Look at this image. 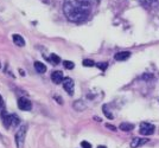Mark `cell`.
Returning a JSON list of instances; mask_svg holds the SVG:
<instances>
[{"instance_id":"cell-13","label":"cell","mask_w":159,"mask_h":148,"mask_svg":"<svg viewBox=\"0 0 159 148\" xmlns=\"http://www.w3.org/2000/svg\"><path fill=\"white\" fill-rule=\"evenodd\" d=\"M63 65H64L65 69L71 70V69H74V65H75V64L73 62H70V61H64V62H63Z\"/></svg>"},{"instance_id":"cell-11","label":"cell","mask_w":159,"mask_h":148,"mask_svg":"<svg viewBox=\"0 0 159 148\" xmlns=\"http://www.w3.org/2000/svg\"><path fill=\"white\" fill-rule=\"evenodd\" d=\"M35 69H36V71L39 72V74H44V72L46 71V66L43 64V63L36 62L35 63Z\"/></svg>"},{"instance_id":"cell-7","label":"cell","mask_w":159,"mask_h":148,"mask_svg":"<svg viewBox=\"0 0 159 148\" xmlns=\"http://www.w3.org/2000/svg\"><path fill=\"white\" fill-rule=\"evenodd\" d=\"M51 79H52V82L55 84H60V83H62L63 79H64V77H63V72H62V71H55V72H52Z\"/></svg>"},{"instance_id":"cell-5","label":"cell","mask_w":159,"mask_h":148,"mask_svg":"<svg viewBox=\"0 0 159 148\" xmlns=\"http://www.w3.org/2000/svg\"><path fill=\"white\" fill-rule=\"evenodd\" d=\"M154 126L151 125V123H147V122H143L140 125V134L141 135H152L154 133Z\"/></svg>"},{"instance_id":"cell-10","label":"cell","mask_w":159,"mask_h":148,"mask_svg":"<svg viewBox=\"0 0 159 148\" xmlns=\"http://www.w3.org/2000/svg\"><path fill=\"white\" fill-rule=\"evenodd\" d=\"M147 142L146 139H139V138H136L134 140L131 142V147L132 148H136V147H140V146H143Z\"/></svg>"},{"instance_id":"cell-16","label":"cell","mask_w":159,"mask_h":148,"mask_svg":"<svg viewBox=\"0 0 159 148\" xmlns=\"http://www.w3.org/2000/svg\"><path fill=\"white\" fill-rule=\"evenodd\" d=\"M140 4H143V5H151L153 2H156V1H158V0H138Z\"/></svg>"},{"instance_id":"cell-14","label":"cell","mask_w":159,"mask_h":148,"mask_svg":"<svg viewBox=\"0 0 159 148\" xmlns=\"http://www.w3.org/2000/svg\"><path fill=\"white\" fill-rule=\"evenodd\" d=\"M50 59L52 61L53 64H58V63L61 62V58H60L57 55H55V54H52V55L50 56Z\"/></svg>"},{"instance_id":"cell-19","label":"cell","mask_w":159,"mask_h":148,"mask_svg":"<svg viewBox=\"0 0 159 148\" xmlns=\"http://www.w3.org/2000/svg\"><path fill=\"white\" fill-rule=\"evenodd\" d=\"M81 146H82V148H91V145L89 142H87V141H82Z\"/></svg>"},{"instance_id":"cell-3","label":"cell","mask_w":159,"mask_h":148,"mask_svg":"<svg viewBox=\"0 0 159 148\" xmlns=\"http://www.w3.org/2000/svg\"><path fill=\"white\" fill-rule=\"evenodd\" d=\"M26 130H27V126L24 125L20 126V129L15 134V143L17 148H23L24 142H25V136H26Z\"/></svg>"},{"instance_id":"cell-18","label":"cell","mask_w":159,"mask_h":148,"mask_svg":"<svg viewBox=\"0 0 159 148\" xmlns=\"http://www.w3.org/2000/svg\"><path fill=\"white\" fill-rule=\"evenodd\" d=\"M103 113H105V115H106V116L108 117V118H113V115H112V114H111V113H109V111L107 110V107H106V106H103Z\"/></svg>"},{"instance_id":"cell-2","label":"cell","mask_w":159,"mask_h":148,"mask_svg":"<svg viewBox=\"0 0 159 148\" xmlns=\"http://www.w3.org/2000/svg\"><path fill=\"white\" fill-rule=\"evenodd\" d=\"M4 125L6 128H15L20 125V120L15 114H7L4 115Z\"/></svg>"},{"instance_id":"cell-1","label":"cell","mask_w":159,"mask_h":148,"mask_svg":"<svg viewBox=\"0 0 159 148\" xmlns=\"http://www.w3.org/2000/svg\"><path fill=\"white\" fill-rule=\"evenodd\" d=\"M91 6L88 0H65L63 12L67 19L73 23H82L90 14Z\"/></svg>"},{"instance_id":"cell-15","label":"cell","mask_w":159,"mask_h":148,"mask_svg":"<svg viewBox=\"0 0 159 148\" xmlns=\"http://www.w3.org/2000/svg\"><path fill=\"white\" fill-rule=\"evenodd\" d=\"M83 65L84 66H94V65H96V64L94 63V61H91V59H84Z\"/></svg>"},{"instance_id":"cell-23","label":"cell","mask_w":159,"mask_h":148,"mask_svg":"<svg viewBox=\"0 0 159 148\" xmlns=\"http://www.w3.org/2000/svg\"><path fill=\"white\" fill-rule=\"evenodd\" d=\"M88 1H89V0H88Z\"/></svg>"},{"instance_id":"cell-17","label":"cell","mask_w":159,"mask_h":148,"mask_svg":"<svg viewBox=\"0 0 159 148\" xmlns=\"http://www.w3.org/2000/svg\"><path fill=\"white\" fill-rule=\"evenodd\" d=\"M96 66L100 68L101 70H106L107 66H108V64H107V63H98V64H96Z\"/></svg>"},{"instance_id":"cell-12","label":"cell","mask_w":159,"mask_h":148,"mask_svg":"<svg viewBox=\"0 0 159 148\" xmlns=\"http://www.w3.org/2000/svg\"><path fill=\"white\" fill-rule=\"evenodd\" d=\"M120 129H121L122 132H131L132 129H134V125L128 123V122H125V123L120 125Z\"/></svg>"},{"instance_id":"cell-4","label":"cell","mask_w":159,"mask_h":148,"mask_svg":"<svg viewBox=\"0 0 159 148\" xmlns=\"http://www.w3.org/2000/svg\"><path fill=\"white\" fill-rule=\"evenodd\" d=\"M62 84H63V88H64V90L67 91V93L70 95V96H73L74 95V90H75V84H74V81L71 79V78H64L63 79V82H62Z\"/></svg>"},{"instance_id":"cell-8","label":"cell","mask_w":159,"mask_h":148,"mask_svg":"<svg viewBox=\"0 0 159 148\" xmlns=\"http://www.w3.org/2000/svg\"><path fill=\"white\" fill-rule=\"evenodd\" d=\"M129 57H131V52H128V51H122V52H118L116 55L114 56L115 61H119V62H121V61H126V59H128Z\"/></svg>"},{"instance_id":"cell-9","label":"cell","mask_w":159,"mask_h":148,"mask_svg":"<svg viewBox=\"0 0 159 148\" xmlns=\"http://www.w3.org/2000/svg\"><path fill=\"white\" fill-rule=\"evenodd\" d=\"M12 39H13V43L15 45H18V46H24L25 45V40H24V38L20 34H13Z\"/></svg>"},{"instance_id":"cell-22","label":"cell","mask_w":159,"mask_h":148,"mask_svg":"<svg viewBox=\"0 0 159 148\" xmlns=\"http://www.w3.org/2000/svg\"><path fill=\"white\" fill-rule=\"evenodd\" d=\"M98 148H106V147H105V146H98Z\"/></svg>"},{"instance_id":"cell-21","label":"cell","mask_w":159,"mask_h":148,"mask_svg":"<svg viewBox=\"0 0 159 148\" xmlns=\"http://www.w3.org/2000/svg\"><path fill=\"white\" fill-rule=\"evenodd\" d=\"M2 107H4V102H2V98H1V96H0V110L2 109Z\"/></svg>"},{"instance_id":"cell-6","label":"cell","mask_w":159,"mask_h":148,"mask_svg":"<svg viewBox=\"0 0 159 148\" xmlns=\"http://www.w3.org/2000/svg\"><path fill=\"white\" fill-rule=\"evenodd\" d=\"M18 108L20 110H25V111H29L31 110L32 108V104H31V102L27 100V98H25V97H20L19 100H18Z\"/></svg>"},{"instance_id":"cell-20","label":"cell","mask_w":159,"mask_h":148,"mask_svg":"<svg viewBox=\"0 0 159 148\" xmlns=\"http://www.w3.org/2000/svg\"><path fill=\"white\" fill-rule=\"evenodd\" d=\"M107 128H109V129H112V130H114V132H116V128H115V127H113V126L107 125Z\"/></svg>"}]
</instances>
